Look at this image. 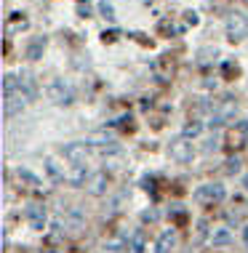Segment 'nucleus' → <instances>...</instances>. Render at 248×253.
I'll use <instances>...</instances> for the list:
<instances>
[{
	"label": "nucleus",
	"instance_id": "1",
	"mask_svg": "<svg viewBox=\"0 0 248 253\" xmlns=\"http://www.w3.org/2000/svg\"><path fill=\"white\" fill-rule=\"evenodd\" d=\"M48 99L53 101V104H72L75 101V88L67 83V80H61V78H56V80H51V85H48Z\"/></svg>",
	"mask_w": 248,
	"mask_h": 253
},
{
	"label": "nucleus",
	"instance_id": "2",
	"mask_svg": "<svg viewBox=\"0 0 248 253\" xmlns=\"http://www.w3.org/2000/svg\"><path fill=\"white\" fill-rule=\"evenodd\" d=\"M224 30H227V38H230V40L248 38V16H246V13H230Z\"/></svg>",
	"mask_w": 248,
	"mask_h": 253
},
{
	"label": "nucleus",
	"instance_id": "3",
	"mask_svg": "<svg viewBox=\"0 0 248 253\" xmlns=\"http://www.w3.org/2000/svg\"><path fill=\"white\" fill-rule=\"evenodd\" d=\"M195 200L203 203V205L222 203V200H224V187H222V184H203V187H198Z\"/></svg>",
	"mask_w": 248,
	"mask_h": 253
},
{
	"label": "nucleus",
	"instance_id": "4",
	"mask_svg": "<svg viewBox=\"0 0 248 253\" xmlns=\"http://www.w3.org/2000/svg\"><path fill=\"white\" fill-rule=\"evenodd\" d=\"M192 155H195V147H192V141L184 139V136H179L174 144H171V157H174L176 163H190Z\"/></svg>",
	"mask_w": 248,
	"mask_h": 253
},
{
	"label": "nucleus",
	"instance_id": "5",
	"mask_svg": "<svg viewBox=\"0 0 248 253\" xmlns=\"http://www.w3.org/2000/svg\"><path fill=\"white\" fill-rule=\"evenodd\" d=\"M232 115H235V101H232V99H227L222 107H216V109H213V115H211V123H208V126H211V128H222L224 123L232 118Z\"/></svg>",
	"mask_w": 248,
	"mask_h": 253
},
{
	"label": "nucleus",
	"instance_id": "6",
	"mask_svg": "<svg viewBox=\"0 0 248 253\" xmlns=\"http://www.w3.org/2000/svg\"><path fill=\"white\" fill-rule=\"evenodd\" d=\"M27 221H30V227L32 229H38V232H43L46 229V221H48V216H46V208L43 205H38V203H32V205H27Z\"/></svg>",
	"mask_w": 248,
	"mask_h": 253
},
{
	"label": "nucleus",
	"instance_id": "7",
	"mask_svg": "<svg viewBox=\"0 0 248 253\" xmlns=\"http://www.w3.org/2000/svg\"><path fill=\"white\" fill-rule=\"evenodd\" d=\"M61 152H64V157L72 163V166H86V155H88L86 152V141H72V144H67Z\"/></svg>",
	"mask_w": 248,
	"mask_h": 253
},
{
	"label": "nucleus",
	"instance_id": "8",
	"mask_svg": "<svg viewBox=\"0 0 248 253\" xmlns=\"http://www.w3.org/2000/svg\"><path fill=\"white\" fill-rule=\"evenodd\" d=\"M46 45H48V38H43V35L30 38V43H27V59H30V61H38L40 56H43Z\"/></svg>",
	"mask_w": 248,
	"mask_h": 253
},
{
	"label": "nucleus",
	"instance_id": "9",
	"mask_svg": "<svg viewBox=\"0 0 248 253\" xmlns=\"http://www.w3.org/2000/svg\"><path fill=\"white\" fill-rule=\"evenodd\" d=\"M174 245H176L174 229H165L163 235L157 237V243H155V253H171V251H174Z\"/></svg>",
	"mask_w": 248,
	"mask_h": 253
},
{
	"label": "nucleus",
	"instance_id": "10",
	"mask_svg": "<svg viewBox=\"0 0 248 253\" xmlns=\"http://www.w3.org/2000/svg\"><path fill=\"white\" fill-rule=\"evenodd\" d=\"M91 181V173H88L86 166H72V173H70V184L72 187H88Z\"/></svg>",
	"mask_w": 248,
	"mask_h": 253
},
{
	"label": "nucleus",
	"instance_id": "11",
	"mask_svg": "<svg viewBox=\"0 0 248 253\" xmlns=\"http://www.w3.org/2000/svg\"><path fill=\"white\" fill-rule=\"evenodd\" d=\"M88 192L91 195H104L107 192V173H94L88 181Z\"/></svg>",
	"mask_w": 248,
	"mask_h": 253
},
{
	"label": "nucleus",
	"instance_id": "12",
	"mask_svg": "<svg viewBox=\"0 0 248 253\" xmlns=\"http://www.w3.org/2000/svg\"><path fill=\"white\" fill-rule=\"evenodd\" d=\"M144 245H147V240H144V229H136L134 235H131V240H128V251L131 253H144Z\"/></svg>",
	"mask_w": 248,
	"mask_h": 253
},
{
	"label": "nucleus",
	"instance_id": "13",
	"mask_svg": "<svg viewBox=\"0 0 248 253\" xmlns=\"http://www.w3.org/2000/svg\"><path fill=\"white\" fill-rule=\"evenodd\" d=\"M203 133V123H198V120H192V123H187V126H184V131H182V136L184 139H198V136Z\"/></svg>",
	"mask_w": 248,
	"mask_h": 253
},
{
	"label": "nucleus",
	"instance_id": "14",
	"mask_svg": "<svg viewBox=\"0 0 248 253\" xmlns=\"http://www.w3.org/2000/svg\"><path fill=\"white\" fill-rule=\"evenodd\" d=\"M46 170H48V176H51L53 184H61V181H64V173L59 170V166H56L53 160H46Z\"/></svg>",
	"mask_w": 248,
	"mask_h": 253
},
{
	"label": "nucleus",
	"instance_id": "15",
	"mask_svg": "<svg viewBox=\"0 0 248 253\" xmlns=\"http://www.w3.org/2000/svg\"><path fill=\"white\" fill-rule=\"evenodd\" d=\"M16 176H19V181H24V184H30V187H40V179H38V176L35 173H30V170H27V168H19L16 170Z\"/></svg>",
	"mask_w": 248,
	"mask_h": 253
},
{
	"label": "nucleus",
	"instance_id": "16",
	"mask_svg": "<svg viewBox=\"0 0 248 253\" xmlns=\"http://www.w3.org/2000/svg\"><path fill=\"white\" fill-rule=\"evenodd\" d=\"M230 240H232L230 229H216V232L211 235V243H213V245H227Z\"/></svg>",
	"mask_w": 248,
	"mask_h": 253
},
{
	"label": "nucleus",
	"instance_id": "17",
	"mask_svg": "<svg viewBox=\"0 0 248 253\" xmlns=\"http://www.w3.org/2000/svg\"><path fill=\"white\" fill-rule=\"evenodd\" d=\"M216 149H219V136L213 133V136H208V139L203 141L200 152H203V155H211V152H216Z\"/></svg>",
	"mask_w": 248,
	"mask_h": 253
},
{
	"label": "nucleus",
	"instance_id": "18",
	"mask_svg": "<svg viewBox=\"0 0 248 253\" xmlns=\"http://www.w3.org/2000/svg\"><path fill=\"white\" fill-rule=\"evenodd\" d=\"M224 166H227V168H224L227 173L235 176V173H240V166H243V163H240V157H230V160H227Z\"/></svg>",
	"mask_w": 248,
	"mask_h": 253
},
{
	"label": "nucleus",
	"instance_id": "19",
	"mask_svg": "<svg viewBox=\"0 0 248 253\" xmlns=\"http://www.w3.org/2000/svg\"><path fill=\"white\" fill-rule=\"evenodd\" d=\"M99 11H101V13H104V16H107V19H112V13H115V11H112V5H109V3H107V0H101V3H99Z\"/></svg>",
	"mask_w": 248,
	"mask_h": 253
},
{
	"label": "nucleus",
	"instance_id": "20",
	"mask_svg": "<svg viewBox=\"0 0 248 253\" xmlns=\"http://www.w3.org/2000/svg\"><path fill=\"white\" fill-rule=\"evenodd\" d=\"M235 128H238V133L243 136V139H248V120H240Z\"/></svg>",
	"mask_w": 248,
	"mask_h": 253
},
{
	"label": "nucleus",
	"instance_id": "21",
	"mask_svg": "<svg viewBox=\"0 0 248 253\" xmlns=\"http://www.w3.org/2000/svg\"><path fill=\"white\" fill-rule=\"evenodd\" d=\"M157 218V211H144L142 213V221H155Z\"/></svg>",
	"mask_w": 248,
	"mask_h": 253
},
{
	"label": "nucleus",
	"instance_id": "22",
	"mask_svg": "<svg viewBox=\"0 0 248 253\" xmlns=\"http://www.w3.org/2000/svg\"><path fill=\"white\" fill-rule=\"evenodd\" d=\"M187 22L190 24H198V13L195 11H187Z\"/></svg>",
	"mask_w": 248,
	"mask_h": 253
},
{
	"label": "nucleus",
	"instance_id": "23",
	"mask_svg": "<svg viewBox=\"0 0 248 253\" xmlns=\"http://www.w3.org/2000/svg\"><path fill=\"white\" fill-rule=\"evenodd\" d=\"M243 243H246V248H248V229L243 232Z\"/></svg>",
	"mask_w": 248,
	"mask_h": 253
},
{
	"label": "nucleus",
	"instance_id": "24",
	"mask_svg": "<svg viewBox=\"0 0 248 253\" xmlns=\"http://www.w3.org/2000/svg\"><path fill=\"white\" fill-rule=\"evenodd\" d=\"M243 187L248 189V176H243Z\"/></svg>",
	"mask_w": 248,
	"mask_h": 253
}]
</instances>
